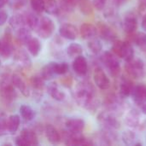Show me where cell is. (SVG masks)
<instances>
[{"mask_svg":"<svg viewBox=\"0 0 146 146\" xmlns=\"http://www.w3.org/2000/svg\"><path fill=\"white\" fill-rule=\"evenodd\" d=\"M75 99L83 108L92 110L95 105V91L88 82L81 83L75 92Z\"/></svg>","mask_w":146,"mask_h":146,"instance_id":"cell-1","label":"cell"},{"mask_svg":"<svg viewBox=\"0 0 146 146\" xmlns=\"http://www.w3.org/2000/svg\"><path fill=\"white\" fill-rule=\"evenodd\" d=\"M0 96L6 103H12L17 97L15 87L12 84L11 76L5 74L0 78Z\"/></svg>","mask_w":146,"mask_h":146,"instance_id":"cell-2","label":"cell"},{"mask_svg":"<svg viewBox=\"0 0 146 146\" xmlns=\"http://www.w3.org/2000/svg\"><path fill=\"white\" fill-rule=\"evenodd\" d=\"M112 52L126 62L134 57V50L132 44L127 41L115 40L112 46Z\"/></svg>","mask_w":146,"mask_h":146,"instance_id":"cell-3","label":"cell"},{"mask_svg":"<svg viewBox=\"0 0 146 146\" xmlns=\"http://www.w3.org/2000/svg\"><path fill=\"white\" fill-rule=\"evenodd\" d=\"M125 69L128 75L133 79H139L144 76L145 74V64L141 59L133 57L127 61Z\"/></svg>","mask_w":146,"mask_h":146,"instance_id":"cell-4","label":"cell"},{"mask_svg":"<svg viewBox=\"0 0 146 146\" xmlns=\"http://www.w3.org/2000/svg\"><path fill=\"white\" fill-rule=\"evenodd\" d=\"M55 28L56 26L54 21L48 16H43L39 18V22L36 32L39 37L43 38H48L53 34Z\"/></svg>","mask_w":146,"mask_h":146,"instance_id":"cell-5","label":"cell"},{"mask_svg":"<svg viewBox=\"0 0 146 146\" xmlns=\"http://www.w3.org/2000/svg\"><path fill=\"white\" fill-rule=\"evenodd\" d=\"M14 44H13V38L11 31L8 28L6 29L3 38L1 40V47H0V55L8 58L14 53Z\"/></svg>","mask_w":146,"mask_h":146,"instance_id":"cell-6","label":"cell"},{"mask_svg":"<svg viewBox=\"0 0 146 146\" xmlns=\"http://www.w3.org/2000/svg\"><path fill=\"white\" fill-rule=\"evenodd\" d=\"M102 60L113 75L116 76L120 74L121 71L120 63L118 59L116 58V56L113 52H110V51L104 52L102 56Z\"/></svg>","mask_w":146,"mask_h":146,"instance_id":"cell-7","label":"cell"},{"mask_svg":"<svg viewBox=\"0 0 146 146\" xmlns=\"http://www.w3.org/2000/svg\"><path fill=\"white\" fill-rule=\"evenodd\" d=\"M93 80L96 86L101 90H108L110 87V80L105 72L99 67L96 68L93 72Z\"/></svg>","mask_w":146,"mask_h":146,"instance_id":"cell-8","label":"cell"},{"mask_svg":"<svg viewBox=\"0 0 146 146\" xmlns=\"http://www.w3.org/2000/svg\"><path fill=\"white\" fill-rule=\"evenodd\" d=\"M59 34L66 39L74 40L78 37L79 30L71 23H64L59 27Z\"/></svg>","mask_w":146,"mask_h":146,"instance_id":"cell-9","label":"cell"},{"mask_svg":"<svg viewBox=\"0 0 146 146\" xmlns=\"http://www.w3.org/2000/svg\"><path fill=\"white\" fill-rule=\"evenodd\" d=\"M11 81L14 86L17 88L24 97H28L30 95L29 86L27 85L25 80L21 75L18 74H14L13 75H11Z\"/></svg>","mask_w":146,"mask_h":146,"instance_id":"cell-10","label":"cell"},{"mask_svg":"<svg viewBox=\"0 0 146 146\" xmlns=\"http://www.w3.org/2000/svg\"><path fill=\"white\" fill-rule=\"evenodd\" d=\"M131 96L134 102L139 105H143L146 103V85L140 84L134 86Z\"/></svg>","mask_w":146,"mask_h":146,"instance_id":"cell-11","label":"cell"},{"mask_svg":"<svg viewBox=\"0 0 146 146\" xmlns=\"http://www.w3.org/2000/svg\"><path fill=\"white\" fill-rule=\"evenodd\" d=\"M73 69L79 75H85L88 70V63L85 56L80 55L73 62Z\"/></svg>","mask_w":146,"mask_h":146,"instance_id":"cell-12","label":"cell"},{"mask_svg":"<svg viewBox=\"0 0 146 146\" xmlns=\"http://www.w3.org/2000/svg\"><path fill=\"white\" fill-rule=\"evenodd\" d=\"M98 121L103 126H104L107 128L117 129L120 127V123L118 122V121L113 115L105 112L98 115Z\"/></svg>","mask_w":146,"mask_h":146,"instance_id":"cell-13","label":"cell"},{"mask_svg":"<svg viewBox=\"0 0 146 146\" xmlns=\"http://www.w3.org/2000/svg\"><path fill=\"white\" fill-rule=\"evenodd\" d=\"M44 131V133H45V136H46L48 141L50 144L56 145V144L60 143V141L62 139L61 134L53 125H50V124L45 125Z\"/></svg>","mask_w":146,"mask_h":146,"instance_id":"cell-14","label":"cell"},{"mask_svg":"<svg viewBox=\"0 0 146 146\" xmlns=\"http://www.w3.org/2000/svg\"><path fill=\"white\" fill-rule=\"evenodd\" d=\"M123 27L127 34H133L138 28V20L133 14H127L123 21Z\"/></svg>","mask_w":146,"mask_h":146,"instance_id":"cell-15","label":"cell"},{"mask_svg":"<svg viewBox=\"0 0 146 146\" xmlns=\"http://www.w3.org/2000/svg\"><path fill=\"white\" fill-rule=\"evenodd\" d=\"M98 32H99L100 36L105 40L115 41L116 38V33H115V31L111 27H110L108 25L103 22H98Z\"/></svg>","mask_w":146,"mask_h":146,"instance_id":"cell-16","label":"cell"},{"mask_svg":"<svg viewBox=\"0 0 146 146\" xmlns=\"http://www.w3.org/2000/svg\"><path fill=\"white\" fill-rule=\"evenodd\" d=\"M80 33L84 39H91L98 34V27L91 23H83L80 27Z\"/></svg>","mask_w":146,"mask_h":146,"instance_id":"cell-17","label":"cell"},{"mask_svg":"<svg viewBox=\"0 0 146 146\" xmlns=\"http://www.w3.org/2000/svg\"><path fill=\"white\" fill-rule=\"evenodd\" d=\"M65 126L69 132H82L85 127V121L80 118H71L66 121Z\"/></svg>","mask_w":146,"mask_h":146,"instance_id":"cell-18","label":"cell"},{"mask_svg":"<svg viewBox=\"0 0 146 146\" xmlns=\"http://www.w3.org/2000/svg\"><path fill=\"white\" fill-rule=\"evenodd\" d=\"M47 91L50 96L57 102H62L66 98V94L59 89L58 86L56 83L50 84L47 87Z\"/></svg>","mask_w":146,"mask_h":146,"instance_id":"cell-19","label":"cell"},{"mask_svg":"<svg viewBox=\"0 0 146 146\" xmlns=\"http://www.w3.org/2000/svg\"><path fill=\"white\" fill-rule=\"evenodd\" d=\"M20 135L25 139L27 145L34 146L38 145V139L37 137V133L33 130L28 129V128H24V129H22Z\"/></svg>","mask_w":146,"mask_h":146,"instance_id":"cell-20","label":"cell"},{"mask_svg":"<svg viewBox=\"0 0 146 146\" xmlns=\"http://www.w3.org/2000/svg\"><path fill=\"white\" fill-rule=\"evenodd\" d=\"M9 25H10L11 28L15 31H17L18 29H20L23 27H27L25 15L22 14L13 15L11 16V18L9 19Z\"/></svg>","mask_w":146,"mask_h":146,"instance_id":"cell-21","label":"cell"},{"mask_svg":"<svg viewBox=\"0 0 146 146\" xmlns=\"http://www.w3.org/2000/svg\"><path fill=\"white\" fill-rule=\"evenodd\" d=\"M14 57L15 59V61L20 64L21 65L22 67H25V68H28L31 66V59L29 58L28 55L23 50H18L15 52L14 50Z\"/></svg>","mask_w":146,"mask_h":146,"instance_id":"cell-22","label":"cell"},{"mask_svg":"<svg viewBox=\"0 0 146 146\" xmlns=\"http://www.w3.org/2000/svg\"><path fill=\"white\" fill-rule=\"evenodd\" d=\"M27 50L29 51V53L33 56H37L40 50H41V44H40V41L37 38H31L27 42Z\"/></svg>","mask_w":146,"mask_h":146,"instance_id":"cell-23","label":"cell"},{"mask_svg":"<svg viewBox=\"0 0 146 146\" xmlns=\"http://www.w3.org/2000/svg\"><path fill=\"white\" fill-rule=\"evenodd\" d=\"M32 38L31 29L28 27H23L16 31L15 38L19 43L27 44V42Z\"/></svg>","mask_w":146,"mask_h":146,"instance_id":"cell-24","label":"cell"},{"mask_svg":"<svg viewBox=\"0 0 146 146\" xmlns=\"http://www.w3.org/2000/svg\"><path fill=\"white\" fill-rule=\"evenodd\" d=\"M21 124V118L18 115H12L8 118L7 121V127H8V131L11 133L14 134L17 132L19 127Z\"/></svg>","mask_w":146,"mask_h":146,"instance_id":"cell-25","label":"cell"},{"mask_svg":"<svg viewBox=\"0 0 146 146\" xmlns=\"http://www.w3.org/2000/svg\"><path fill=\"white\" fill-rule=\"evenodd\" d=\"M133 87L134 86L130 80L123 78L120 84V93L123 97H128L132 94Z\"/></svg>","mask_w":146,"mask_h":146,"instance_id":"cell-26","label":"cell"},{"mask_svg":"<svg viewBox=\"0 0 146 146\" xmlns=\"http://www.w3.org/2000/svg\"><path fill=\"white\" fill-rule=\"evenodd\" d=\"M20 114L21 115V117L24 119V121H31L34 119L36 113L35 111L33 110L32 107H30L29 105L27 104H22L20 107Z\"/></svg>","mask_w":146,"mask_h":146,"instance_id":"cell-27","label":"cell"},{"mask_svg":"<svg viewBox=\"0 0 146 146\" xmlns=\"http://www.w3.org/2000/svg\"><path fill=\"white\" fill-rule=\"evenodd\" d=\"M24 15H25V19H26L27 27H28L31 30L36 31L38 22H39V18L38 17V15L33 12L26 13Z\"/></svg>","mask_w":146,"mask_h":146,"instance_id":"cell-28","label":"cell"},{"mask_svg":"<svg viewBox=\"0 0 146 146\" xmlns=\"http://www.w3.org/2000/svg\"><path fill=\"white\" fill-rule=\"evenodd\" d=\"M78 5L83 15H91L93 14V4L91 0H78Z\"/></svg>","mask_w":146,"mask_h":146,"instance_id":"cell-29","label":"cell"},{"mask_svg":"<svg viewBox=\"0 0 146 146\" xmlns=\"http://www.w3.org/2000/svg\"><path fill=\"white\" fill-rule=\"evenodd\" d=\"M40 75L43 77V79L44 80H50L54 79L56 74H55L54 68H53V62L46 64L45 66H44L42 68Z\"/></svg>","mask_w":146,"mask_h":146,"instance_id":"cell-30","label":"cell"},{"mask_svg":"<svg viewBox=\"0 0 146 146\" xmlns=\"http://www.w3.org/2000/svg\"><path fill=\"white\" fill-rule=\"evenodd\" d=\"M82 52H83V48L78 43H72L67 48V53L70 57L75 58L76 56L81 55Z\"/></svg>","mask_w":146,"mask_h":146,"instance_id":"cell-31","label":"cell"},{"mask_svg":"<svg viewBox=\"0 0 146 146\" xmlns=\"http://www.w3.org/2000/svg\"><path fill=\"white\" fill-rule=\"evenodd\" d=\"M44 80L43 79V77L39 74H36V75H33L32 76L31 80H30V82H31V85L33 86V88L35 90V91H38V92H40L44 89Z\"/></svg>","mask_w":146,"mask_h":146,"instance_id":"cell-32","label":"cell"},{"mask_svg":"<svg viewBox=\"0 0 146 146\" xmlns=\"http://www.w3.org/2000/svg\"><path fill=\"white\" fill-rule=\"evenodd\" d=\"M44 11L49 15H57L60 11L59 5L56 0H46Z\"/></svg>","mask_w":146,"mask_h":146,"instance_id":"cell-33","label":"cell"},{"mask_svg":"<svg viewBox=\"0 0 146 146\" xmlns=\"http://www.w3.org/2000/svg\"><path fill=\"white\" fill-rule=\"evenodd\" d=\"M133 41L144 51H146V33H139L137 34L133 33Z\"/></svg>","mask_w":146,"mask_h":146,"instance_id":"cell-34","label":"cell"},{"mask_svg":"<svg viewBox=\"0 0 146 146\" xmlns=\"http://www.w3.org/2000/svg\"><path fill=\"white\" fill-rule=\"evenodd\" d=\"M122 140L127 145H141L139 143H136V135L131 131H126L122 134Z\"/></svg>","mask_w":146,"mask_h":146,"instance_id":"cell-35","label":"cell"},{"mask_svg":"<svg viewBox=\"0 0 146 146\" xmlns=\"http://www.w3.org/2000/svg\"><path fill=\"white\" fill-rule=\"evenodd\" d=\"M53 68H54V72L56 74L62 75V74H65L68 71L69 67H68V64L65 62H53Z\"/></svg>","mask_w":146,"mask_h":146,"instance_id":"cell-36","label":"cell"},{"mask_svg":"<svg viewBox=\"0 0 146 146\" xmlns=\"http://www.w3.org/2000/svg\"><path fill=\"white\" fill-rule=\"evenodd\" d=\"M30 4L33 10L38 14H40L43 11H44V7H45L44 0H30Z\"/></svg>","mask_w":146,"mask_h":146,"instance_id":"cell-37","label":"cell"},{"mask_svg":"<svg viewBox=\"0 0 146 146\" xmlns=\"http://www.w3.org/2000/svg\"><path fill=\"white\" fill-rule=\"evenodd\" d=\"M88 48L90 49V50L94 53V54H98L101 50H102V44L98 39L96 38H91V40L88 42Z\"/></svg>","mask_w":146,"mask_h":146,"instance_id":"cell-38","label":"cell"},{"mask_svg":"<svg viewBox=\"0 0 146 146\" xmlns=\"http://www.w3.org/2000/svg\"><path fill=\"white\" fill-rule=\"evenodd\" d=\"M7 116L3 112H0V136H3L8 131Z\"/></svg>","mask_w":146,"mask_h":146,"instance_id":"cell-39","label":"cell"},{"mask_svg":"<svg viewBox=\"0 0 146 146\" xmlns=\"http://www.w3.org/2000/svg\"><path fill=\"white\" fill-rule=\"evenodd\" d=\"M132 113H130L127 116V123L130 125V127H136L138 125L139 122V119H138V115L135 113V111H131Z\"/></svg>","mask_w":146,"mask_h":146,"instance_id":"cell-40","label":"cell"},{"mask_svg":"<svg viewBox=\"0 0 146 146\" xmlns=\"http://www.w3.org/2000/svg\"><path fill=\"white\" fill-rule=\"evenodd\" d=\"M107 0H92L93 7L98 10H103L106 5Z\"/></svg>","mask_w":146,"mask_h":146,"instance_id":"cell-41","label":"cell"},{"mask_svg":"<svg viewBox=\"0 0 146 146\" xmlns=\"http://www.w3.org/2000/svg\"><path fill=\"white\" fill-rule=\"evenodd\" d=\"M63 6L66 9H74L76 4L78 3V0H62Z\"/></svg>","mask_w":146,"mask_h":146,"instance_id":"cell-42","label":"cell"},{"mask_svg":"<svg viewBox=\"0 0 146 146\" xmlns=\"http://www.w3.org/2000/svg\"><path fill=\"white\" fill-rule=\"evenodd\" d=\"M8 20V13L0 9V26H3Z\"/></svg>","mask_w":146,"mask_h":146,"instance_id":"cell-43","label":"cell"},{"mask_svg":"<svg viewBox=\"0 0 146 146\" xmlns=\"http://www.w3.org/2000/svg\"><path fill=\"white\" fill-rule=\"evenodd\" d=\"M15 145L18 146H27V142L25 141V139L21 136L19 135L16 139H15Z\"/></svg>","mask_w":146,"mask_h":146,"instance_id":"cell-44","label":"cell"},{"mask_svg":"<svg viewBox=\"0 0 146 146\" xmlns=\"http://www.w3.org/2000/svg\"><path fill=\"white\" fill-rule=\"evenodd\" d=\"M139 8L145 9H146V0H139Z\"/></svg>","mask_w":146,"mask_h":146,"instance_id":"cell-45","label":"cell"},{"mask_svg":"<svg viewBox=\"0 0 146 146\" xmlns=\"http://www.w3.org/2000/svg\"><path fill=\"white\" fill-rule=\"evenodd\" d=\"M8 1H9V0H0V9H1L2 8H3V7L7 4Z\"/></svg>","mask_w":146,"mask_h":146,"instance_id":"cell-46","label":"cell"},{"mask_svg":"<svg viewBox=\"0 0 146 146\" xmlns=\"http://www.w3.org/2000/svg\"><path fill=\"white\" fill-rule=\"evenodd\" d=\"M142 27L144 30L146 31V15L143 17V20H142Z\"/></svg>","mask_w":146,"mask_h":146,"instance_id":"cell-47","label":"cell"},{"mask_svg":"<svg viewBox=\"0 0 146 146\" xmlns=\"http://www.w3.org/2000/svg\"><path fill=\"white\" fill-rule=\"evenodd\" d=\"M114 1L115 2V3H116V4L120 5V4H122V3H124L126 0H114Z\"/></svg>","mask_w":146,"mask_h":146,"instance_id":"cell-48","label":"cell"},{"mask_svg":"<svg viewBox=\"0 0 146 146\" xmlns=\"http://www.w3.org/2000/svg\"><path fill=\"white\" fill-rule=\"evenodd\" d=\"M142 111H143L144 114H145L146 115V103L142 105Z\"/></svg>","mask_w":146,"mask_h":146,"instance_id":"cell-49","label":"cell"},{"mask_svg":"<svg viewBox=\"0 0 146 146\" xmlns=\"http://www.w3.org/2000/svg\"><path fill=\"white\" fill-rule=\"evenodd\" d=\"M0 47H1V40H0Z\"/></svg>","mask_w":146,"mask_h":146,"instance_id":"cell-50","label":"cell"},{"mask_svg":"<svg viewBox=\"0 0 146 146\" xmlns=\"http://www.w3.org/2000/svg\"><path fill=\"white\" fill-rule=\"evenodd\" d=\"M0 64H1V61H0Z\"/></svg>","mask_w":146,"mask_h":146,"instance_id":"cell-51","label":"cell"}]
</instances>
